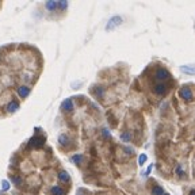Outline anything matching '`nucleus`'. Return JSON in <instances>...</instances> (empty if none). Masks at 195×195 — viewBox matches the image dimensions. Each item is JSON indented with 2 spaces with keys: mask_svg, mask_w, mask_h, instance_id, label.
Masks as SVG:
<instances>
[{
  "mask_svg": "<svg viewBox=\"0 0 195 195\" xmlns=\"http://www.w3.org/2000/svg\"><path fill=\"white\" fill-rule=\"evenodd\" d=\"M121 23H122V16H119V15H115V16H112L111 19L107 22V25H106V31H111V30H114L115 27L121 26Z\"/></svg>",
  "mask_w": 195,
  "mask_h": 195,
  "instance_id": "f257e3e1",
  "label": "nucleus"
},
{
  "mask_svg": "<svg viewBox=\"0 0 195 195\" xmlns=\"http://www.w3.org/2000/svg\"><path fill=\"white\" fill-rule=\"evenodd\" d=\"M170 77H171V75H170V72H168V69H166V68L157 69L156 73H155V79H156V80H159V81L168 80Z\"/></svg>",
  "mask_w": 195,
  "mask_h": 195,
  "instance_id": "f03ea898",
  "label": "nucleus"
},
{
  "mask_svg": "<svg viewBox=\"0 0 195 195\" xmlns=\"http://www.w3.org/2000/svg\"><path fill=\"white\" fill-rule=\"evenodd\" d=\"M153 92H155L156 95H160V96L166 95L167 93V85L164 83H157V84L153 85Z\"/></svg>",
  "mask_w": 195,
  "mask_h": 195,
  "instance_id": "7ed1b4c3",
  "label": "nucleus"
},
{
  "mask_svg": "<svg viewBox=\"0 0 195 195\" xmlns=\"http://www.w3.org/2000/svg\"><path fill=\"white\" fill-rule=\"evenodd\" d=\"M179 96H180L182 99H184L186 102H190V100L193 99V91H191L190 88L184 87V88H182L180 91H179Z\"/></svg>",
  "mask_w": 195,
  "mask_h": 195,
  "instance_id": "20e7f679",
  "label": "nucleus"
},
{
  "mask_svg": "<svg viewBox=\"0 0 195 195\" xmlns=\"http://www.w3.org/2000/svg\"><path fill=\"white\" fill-rule=\"evenodd\" d=\"M180 72L186 75H195V64H187L180 66Z\"/></svg>",
  "mask_w": 195,
  "mask_h": 195,
  "instance_id": "39448f33",
  "label": "nucleus"
},
{
  "mask_svg": "<svg viewBox=\"0 0 195 195\" xmlns=\"http://www.w3.org/2000/svg\"><path fill=\"white\" fill-rule=\"evenodd\" d=\"M45 140L41 137H33L31 140H30V146H34V148H41V146L43 145Z\"/></svg>",
  "mask_w": 195,
  "mask_h": 195,
  "instance_id": "423d86ee",
  "label": "nucleus"
},
{
  "mask_svg": "<svg viewBox=\"0 0 195 195\" xmlns=\"http://www.w3.org/2000/svg\"><path fill=\"white\" fill-rule=\"evenodd\" d=\"M61 110L64 111H72L73 110V102L72 99H65L61 104Z\"/></svg>",
  "mask_w": 195,
  "mask_h": 195,
  "instance_id": "0eeeda50",
  "label": "nucleus"
},
{
  "mask_svg": "<svg viewBox=\"0 0 195 195\" xmlns=\"http://www.w3.org/2000/svg\"><path fill=\"white\" fill-rule=\"evenodd\" d=\"M18 93H19V96L22 99H25V98L30 93V87H27V85H22V87L18 88Z\"/></svg>",
  "mask_w": 195,
  "mask_h": 195,
  "instance_id": "6e6552de",
  "label": "nucleus"
},
{
  "mask_svg": "<svg viewBox=\"0 0 195 195\" xmlns=\"http://www.w3.org/2000/svg\"><path fill=\"white\" fill-rule=\"evenodd\" d=\"M18 108H19V103H18L16 100H12V102H10L7 104V111L8 112H15Z\"/></svg>",
  "mask_w": 195,
  "mask_h": 195,
  "instance_id": "1a4fd4ad",
  "label": "nucleus"
},
{
  "mask_svg": "<svg viewBox=\"0 0 195 195\" xmlns=\"http://www.w3.org/2000/svg\"><path fill=\"white\" fill-rule=\"evenodd\" d=\"M58 179H60L61 182H64V183H68V182L70 180V178H69L68 172H65V171L60 172V174H58Z\"/></svg>",
  "mask_w": 195,
  "mask_h": 195,
  "instance_id": "9d476101",
  "label": "nucleus"
},
{
  "mask_svg": "<svg viewBox=\"0 0 195 195\" xmlns=\"http://www.w3.org/2000/svg\"><path fill=\"white\" fill-rule=\"evenodd\" d=\"M50 193H52V195H64V194H65V191H64V190L61 188V187L54 186V187H52Z\"/></svg>",
  "mask_w": 195,
  "mask_h": 195,
  "instance_id": "9b49d317",
  "label": "nucleus"
},
{
  "mask_svg": "<svg viewBox=\"0 0 195 195\" xmlns=\"http://www.w3.org/2000/svg\"><path fill=\"white\" fill-rule=\"evenodd\" d=\"M58 142H60V144H61L62 146L68 145V144H69V137L66 136V134H61V136L58 137Z\"/></svg>",
  "mask_w": 195,
  "mask_h": 195,
  "instance_id": "f8f14e48",
  "label": "nucleus"
},
{
  "mask_svg": "<svg viewBox=\"0 0 195 195\" xmlns=\"http://www.w3.org/2000/svg\"><path fill=\"white\" fill-rule=\"evenodd\" d=\"M132 138H133V136H132V133L130 132H125V133L121 134V140L123 142H130L132 141Z\"/></svg>",
  "mask_w": 195,
  "mask_h": 195,
  "instance_id": "ddd939ff",
  "label": "nucleus"
},
{
  "mask_svg": "<svg viewBox=\"0 0 195 195\" xmlns=\"http://www.w3.org/2000/svg\"><path fill=\"white\" fill-rule=\"evenodd\" d=\"M93 95H96V98L102 99L103 95H104V89L102 87H95V88H93Z\"/></svg>",
  "mask_w": 195,
  "mask_h": 195,
  "instance_id": "4468645a",
  "label": "nucleus"
},
{
  "mask_svg": "<svg viewBox=\"0 0 195 195\" xmlns=\"http://www.w3.org/2000/svg\"><path fill=\"white\" fill-rule=\"evenodd\" d=\"M152 195H164V188L161 186H155L152 188Z\"/></svg>",
  "mask_w": 195,
  "mask_h": 195,
  "instance_id": "2eb2a0df",
  "label": "nucleus"
},
{
  "mask_svg": "<svg viewBox=\"0 0 195 195\" xmlns=\"http://www.w3.org/2000/svg\"><path fill=\"white\" fill-rule=\"evenodd\" d=\"M45 6H46L48 10L53 11V10H57L58 8V2H46V4H45Z\"/></svg>",
  "mask_w": 195,
  "mask_h": 195,
  "instance_id": "dca6fc26",
  "label": "nucleus"
},
{
  "mask_svg": "<svg viewBox=\"0 0 195 195\" xmlns=\"http://www.w3.org/2000/svg\"><path fill=\"white\" fill-rule=\"evenodd\" d=\"M83 160H84V156L83 155H75V156H72V161H73V163H76V164H80Z\"/></svg>",
  "mask_w": 195,
  "mask_h": 195,
  "instance_id": "f3484780",
  "label": "nucleus"
},
{
  "mask_svg": "<svg viewBox=\"0 0 195 195\" xmlns=\"http://www.w3.org/2000/svg\"><path fill=\"white\" fill-rule=\"evenodd\" d=\"M146 160H148V157H146L145 153H142V155H141L140 157H138V164H140V166H144Z\"/></svg>",
  "mask_w": 195,
  "mask_h": 195,
  "instance_id": "a211bd4d",
  "label": "nucleus"
},
{
  "mask_svg": "<svg viewBox=\"0 0 195 195\" xmlns=\"http://www.w3.org/2000/svg\"><path fill=\"white\" fill-rule=\"evenodd\" d=\"M11 180H12L16 186H20V184H22V179L19 178V176H15V175H14V176H11Z\"/></svg>",
  "mask_w": 195,
  "mask_h": 195,
  "instance_id": "6ab92c4d",
  "label": "nucleus"
},
{
  "mask_svg": "<svg viewBox=\"0 0 195 195\" xmlns=\"http://www.w3.org/2000/svg\"><path fill=\"white\" fill-rule=\"evenodd\" d=\"M175 172H176V175H179V176H182V175H183V168H182V166H180V164H179V166L176 167Z\"/></svg>",
  "mask_w": 195,
  "mask_h": 195,
  "instance_id": "aec40b11",
  "label": "nucleus"
},
{
  "mask_svg": "<svg viewBox=\"0 0 195 195\" xmlns=\"http://www.w3.org/2000/svg\"><path fill=\"white\" fill-rule=\"evenodd\" d=\"M66 7H68V3L66 2H58V8L64 10V8H66Z\"/></svg>",
  "mask_w": 195,
  "mask_h": 195,
  "instance_id": "412c9836",
  "label": "nucleus"
},
{
  "mask_svg": "<svg viewBox=\"0 0 195 195\" xmlns=\"http://www.w3.org/2000/svg\"><path fill=\"white\" fill-rule=\"evenodd\" d=\"M152 168H153V166H152V164H151V166H149V167H148V170H146V171H145V175H144V176H148L149 174H151V172H152Z\"/></svg>",
  "mask_w": 195,
  "mask_h": 195,
  "instance_id": "4be33fe9",
  "label": "nucleus"
},
{
  "mask_svg": "<svg viewBox=\"0 0 195 195\" xmlns=\"http://www.w3.org/2000/svg\"><path fill=\"white\" fill-rule=\"evenodd\" d=\"M103 136L107 137V138H110V133H108V130H106V129L103 130Z\"/></svg>",
  "mask_w": 195,
  "mask_h": 195,
  "instance_id": "5701e85b",
  "label": "nucleus"
},
{
  "mask_svg": "<svg viewBox=\"0 0 195 195\" xmlns=\"http://www.w3.org/2000/svg\"><path fill=\"white\" fill-rule=\"evenodd\" d=\"M188 195H195V190H191V191H190V194H188Z\"/></svg>",
  "mask_w": 195,
  "mask_h": 195,
  "instance_id": "b1692460",
  "label": "nucleus"
},
{
  "mask_svg": "<svg viewBox=\"0 0 195 195\" xmlns=\"http://www.w3.org/2000/svg\"><path fill=\"white\" fill-rule=\"evenodd\" d=\"M77 195H85V194H83V190H80V191H79V194Z\"/></svg>",
  "mask_w": 195,
  "mask_h": 195,
  "instance_id": "393cba45",
  "label": "nucleus"
},
{
  "mask_svg": "<svg viewBox=\"0 0 195 195\" xmlns=\"http://www.w3.org/2000/svg\"><path fill=\"white\" fill-rule=\"evenodd\" d=\"M164 195H170V194H164Z\"/></svg>",
  "mask_w": 195,
  "mask_h": 195,
  "instance_id": "a878e982",
  "label": "nucleus"
}]
</instances>
